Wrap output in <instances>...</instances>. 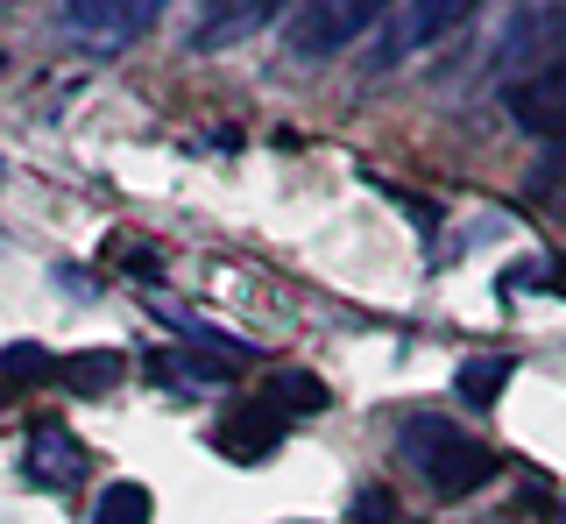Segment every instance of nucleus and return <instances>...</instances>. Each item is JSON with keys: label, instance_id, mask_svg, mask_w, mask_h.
Listing matches in <instances>:
<instances>
[{"label": "nucleus", "instance_id": "obj_5", "mask_svg": "<svg viewBox=\"0 0 566 524\" xmlns=\"http://www.w3.org/2000/svg\"><path fill=\"white\" fill-rule=\"evenodd\" d=\"M503 57L524 64V78H538V72H553V64H566V8H559V0H553V8L517 14V29L503 36Z\"/></svg>", "mask_w": 566, "mask_h": 524}, {"label": "nucleus", "instance_id": "obj_13", "mask_svg": "<svg viewBox=\"0 0 566 524\" xmlns=\"http://www.w3.org/2000/svg\"><path fill=\"white\" fill-rule=\"evenodd\" d=\"M57 369H64V361H50L35 340H14L8 355H0V376H8V382H50Z\"/></svg>", "mask_w": 566, "mask_h": 524}, {"label": "nucleus", "instance_id": "obj_12", "mask_svg": "<svg viewBox=\"0 0 566 524\" xmlns=\"http://www.w3.org/2000/svg\"><path fill=\"white\" fill-rule=\"evenodd\" d=\"M93 524H149V489L142 482H106L93 503Z\"/></svg>", "mask_w": 566, "mask_h": 524}, {"label": "nucleus", "instance_id": "obj_1", "mask_svg": "<svg viewBox=\"0 0 566 524\" xmlns=\"http://www.w3.org/2000/svg\"><path fill=\"white\" fill-rule=\"evenodd\" d=\"M397 447H403V461H411L439 496H474V489L495 482V468H503V453L482 447V440H468V432L447 426V418H403Z\"/></svg>", "mask_w": 566, "mask_h": 524}, {"label": "nucleus", "instance_id": "obj_14", "mask_svg": "<svg viewBox=\"0 0 566 524\" xmlns=\"http://www.w3.org/2000/svg\"><path fill=\"white\" fill-rule=\"evenodd\" d=\"M382 8H389V0H333V8H326V29H333V43H340V36H354V29H368Z\"/></svg>", "mask_w": 566, "mask_h": 524}, {"label": "nucleus", "instance_id": "obj_9", "mask_svg": "<svg viewBox=\"0 0 566 524\" xmlns=\"http://www.w3.org/2000/svg\"><path fill=\"white\" fill-rule=\"evenodd\" d=\"M156 376L177 382V390H227V382H234V355H199V347H177V355H156Z\"/></svg>", "mask_w": 566, "mask_h": 524}, {"label": "nucleus", "instance_id": "obj_17", "mask_svg": "<svg viewBox=\"0 0 566 524\" xmlns=\"http://www.w3.org/2000/svg\"><path fill=\"white\" fill-rule=\"evenodd\" d=\"M545 276H553V291L566 298V255H559V262H545Z\"/></svg>", "mask_w": 566, "mask_h": 524}, {"label": "nucleus", "instance_id": "obj_10", "mask_svg": "<svg viewBox=\"0 0 566 524\" xmlns=\"http://www.w3.org/2000/svg\"><path fill=\"white\" fill-rule=\"evenodd\" d=\"M510 376H517V361H510V355H474V361H460L453 390L468 397V405H495V397L510 390Z\"/></svg>", "mask_w": 566, "mask_h": 524}, {"label": "nucleus", "instance_id": "obj_11", "mask_svg": "<svg viewBox=\"0 0 566 524\" xmlns=\"http://www.w3.org/2000/svg\"><path fill=\"white\" fill-rule=\"evenodd\" d=\"M270 405L283 411V418H291V411H326L333 405V397H326V382H318V376H305V369H276L270 376Z\"/></svg>", "mask_w": 566, "mask_h": 524}, {"label": "nucleus", "instance_id": "obj_3", "mask_svg": "<svg viewBox=\"0 0 566 524\" xmlns=\"http://www.w3.org/2000/svg\"><path fill=\"white\" fill-rule=\"evenodd\" d=\"M156 8H164V0H64V22L78 29L85 43L120 50L128 36H142V29L156 22Z\"/></svg>", "mask_w": 566, "mask_h": 524}, {"label": "nucleus", "instance_id": "obj_8", "mask_svg": "<svg viewBox=\"0 0 566 524\" xmlns=\"http://www.w3.org/2000/svg\"><path fill=\"white\" fill-rule=\"evenodd\" d=\"M22 468H29V482H43V489H71L85 475V447L71 440L57 418H43V426L29 432V461Z\"/></svg>", "mask_w": 566, "mask_h": 524}, {"label": "nucleus", "instance_id": "obj_7", "mask_svg": "<svg viewBox=\"0 0 566 524\" xmlns=\"http://www.w3.org/2000/svg\"><path fill=\"white\" fill-rule=\"evenodd\" d=\"M482 8V0H403V22L389 29V57H403V50H424V43H439L447 29H460L468 14Z\"/></svg>", "mask_w": 566, "mask_h": 524}, {"label": "nucleus", "instance_id": "obj_16", "mask_svg": "<svg viewBox=\"0 0 566 524\" xmlns=\"http://www.w3.org/2000/svg\"><path fill=\"white\" fill-rule=\"evenodd\" d=\"M354 517H361V524H389V517H397L389 489H361V496H354Z\"/></svg>", "mask_w": 566, "mask_h": 524}, {"label": "nucleus", "instance_id": "obj_2", "mask_svg": "<svg viewBox=\"0 0 566 524\" xmlns=\"http://www.w3.org/2000/svg\"><path fill=\"white\" fill-rule=\"evenodd\" d=\"M283 426H291V418H283L270 397H241V405L212 426V447H220L227 461H270L283 447Z\"/></svg>", "mask_w": 566, "mask_h": 524}, {"label": "nucleus", "instance_id": "obj_4", "mask_svg": "<svg viewBox=\"0 0 566 524\" xmlns=\"http://www.w3.org/2000/svg\"><path fill=\"white\" fill-rule=\"evenodd\" d=\"M503 107L517 114L524 135H545V143H559V135H566V64H553V72H538V78H510Z\"/></svg>", "mask_w": 566, "mask_h": 524}, {"label": "nucleus", "instance_id": "obj_15", "mask_svg": "<svg viewBox=\"0 0 566 524\" xmlns=\"http://www.w3.org/2000/svg\"><path fill=\"white\" fill-rule=\"evenodd\" d=\"M57 376L71 382V390H106V382L120 376V361H114V355H93V361H64Z\"/></svg>", "mask_w": 566, "mask_h": 524}, {"label": "nucleus", "instance_id": "obj_6", "mask_svg": "<svg viewBox=\"0 0 566 524\" xmlns=\"http://www.w3.org/2000/svg\"><path fill=\"white\" fill-rule=\"evenodd\" d=\"M283 8H291V0H206V22L191 29V43H199V50L248 43V36H262Z\"/></svg>", "mask_w": 566, "mask_h": 524}]
</instances>
